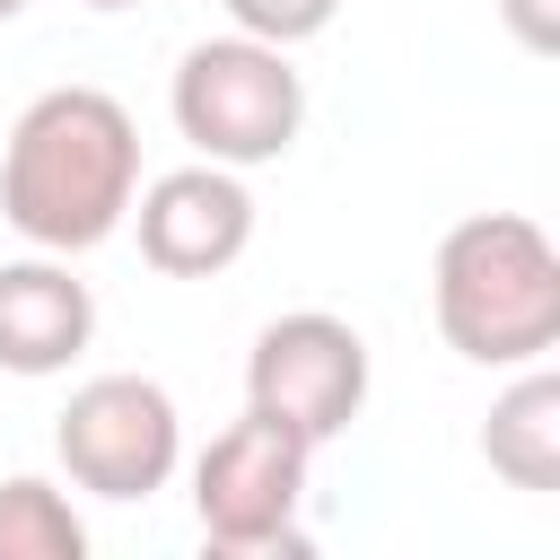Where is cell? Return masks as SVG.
Wrapping results in <instances>:
<instances>
[{
  "label": "cell",
  "instance_id": "5b68a950",
  "mask_svg": "<svg viewBox=\"0 0 560 560\" xmlns=\"http://www.w3.org/2000/svg\"><path fill=\"white\" fill-rule=\"evenodd\" d=\"M52 464L88 499H114V508L158 499L184 464V411L158 376H131V368L88 376V385H70V402L52 420Z\"/></svg>",
  "mask_w": 560,
  "mask_h": 560
},
{
  "label": "cell",
  "instance_id": "8fae6325",
  "mask_svg": "<svg viewBox=\"0 0 560 560\" xmlns=\"http://www.w3.org/2000/svg\"><path fill=\"white\" fill-rule=\"evenodd\" d=\"M219 9H228L236 35H262V44H280V52L315 44V35L341 18V0H219Z\"/></svg>",
  "mask_w": 560,
  "mask_h": 560
},
{
  "label": "cell",
  "instance_id": "4fadbf2b",
  "mask_svg": "<svg viewBox=\"0 0 560 560\" xmlns=\"http://www.w3.org/2000/svg\"><path fill=\"white\" fill-rule=\"evenodd\" d=\"M9 18H26V0H0V26H9Z\"/></svg>",
  "mask_w": 560,
  "mask_h": 560
},
{
  "label": "cell",
  "instance_id": "277c9868",
  "mask_svg": "<svg viewBox=\"0 0 560 560\" xmlns=\"http://www.w3.org/2000/svg\"><path fill=\"white\" fill-rule=\"evenodd\" d=\"M306 472L315 446L298 429H280L271 411L228 420L201 455H192V525L210 551L228 560H262V551H298V508H306Z\"/></svg>",
  "mask_w": 560,
  "mask_h": 560
},
{
  "label": "cell",
  "instance_id": "9c48e42d",
  "mask_svg": "<svg viewBox=\"0 0 560 560\" xmlns=\"http://www.w3.org/2000/svg\"><path fill=\"white\" fill-rule=\"evenodd\" d=\"M481 464L508 490H560V376L542 359L508 368V394L481 420Z\"/></svg>",
  "mask_w": 560,
  "mask_h": 560
},
{
  "label": "cell",
  "instance_id": "6da1fadb",
  "mask_svg": "<svg viewBox=\"0 0 560 560\" xmlns=\"http://www.w3.org/2000/svg\"><path fill=\"white\" fill-rule=\"evenodd\" d=\"M140 192V122L105 88H44L9 122L0 149V219L35 254H88L131 219Z\"/></svg>",
  "mask_w": 560,
  "mask_h": 560
},
{
  "label": "cell",
  "instance_id": "3957f363",
  "mask_svg": "<svg viewBox=\"0 0 560 560\" xmlns=\"http://www.w3.org/2000/svg\"><path fill=\"white\" fill-rule=\"evenodd\" d=\"M166 114L192 140V158L245 175V166H271V158L298 149V131H306V79H298V61L280 44L228 26V35L184 44V61L166 79Z\"/></svg>",
  "mask_w": 560,
  "mask_h": 560
},
{
  "label": "cell",
  "instance_id": "30bf717a",
  "mask_svg": "<svg viewBox=\"0 0 560 560\" xmlns=\"http://www.w3.org/2000/svg\"><path fill=\"white\" fill-rule=\"evenodd\" d=\"M0 560H88V525L61 481H44V472L0 481Z\"/></svg>",
  "mask_w": 560,
  "mask_h": 560
},
{
  "label": "cell",
  "instance_id": "ba28073f",
  "mask_svg": "<svg viewBox=\"0 0 560 560\" xmlns=\"http://www.w3.org/2000/svg\"><path fill=\"white\" fill-rule=\"evenodd\" d=\"M96 341V289L70 271V254H18L0 262V376H61Z\"/></svg>",
  "mask_w": 560,
  "mask_h": 560
},
{
  "label": "cell",
  "instance_id": "5bb4252c",
  "mask_svg": "<svg viewBox=\"0 0 560 560\" xmlns=\"http://www.w3.org/2000/svg\"><path fill=\"white\" fill-rule=\"evenodd\" d=\"M79 9H140V0H79Z\"/></svg>",
  "mask_w": 560,
  "mask_h": 560
},
{
  "label": "cell",
  "instance_id": "7c38bea8",
  "mask_svg": "<svg viewBox=\"0 0 560 560\" xmlns=\"http://www.w3.org/2000/svg\"><path fill=\"white\" fill-rule=\"evenodd\" d=\"M499 18H508V35L525 52H551L560 44V0H499Z\"/></svg>",
  "mask_w": 560,
  "mask_h": 560
},
{
  "label": "cell",
  "instance_id": "7a4b0ae2",
  "mask_svg": "<svg viewBox=\"0 0 560 560\" xmlns=\"http://www.w3.org/2000/svg\"><path fill=\"white\" fill-rule=\"evenodd\" d=\"M429 315L455 359L525 368L560 350V245L525 210H472L438 236Z\"/></svg>",
  "mask_w": 560,
  "mask_h": 560
},
{
  "label": "cell",
  "instance_id": "52a82bcc",
  "mask_svg": "<svg viewBox=\"0 0 560 560\" xmlns=\"http://www.w3.org/2000/svg\"><path fill=\"white\" fill-rule=\"evenodd\" d=\"M131 228H140V262L166 280H219L245 245H254V192L236 166H166L131 192Z\"/></svg>",
  "mask_w": 560,
  "mask_h": 560
},
{
  "label": "cell",
  "instance_id": "8992f818",
  "mask_svg": "<svg viewBox=\"0 0 560 560\" xmlns=\"http://www.w3.org/2000/svg\"><path fill=\"white\" fill-rule=\"evenodd\" d=\"M245 411H271L306 446H332L368 411V341H359V324H341L324 306L271 315L254 332V350H245Z\"/></svg>",
  "mask_w": 560,
  "mask_h": 560
}]
</instances>
